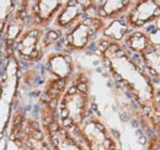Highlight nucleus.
<instances>
[{
	"label": "nucleus",
	"instance_id": "obj_10",
	"mask_svg": "<svg viewBox=\"0 0 160 150\" xmlns=\"http://www.w3.org/2000/svg\"><path fill=\"white\" fill-rule=\"evenodd\" d=\"M122 19L129 30H140L160 19V0H136Z\"/></svg>",
	"mask_w": 160,
	"mask_h": 150
},
{
	"label": "nucleus",
	"instance_id": "obj_13",
	"mask_svg": "<svg viewBox=\"0 0 160 150\" xmlns=\"http://www.w3.org/2000/svg\"><path fill=\"white\" fill-rule=\"evenodd\" d=\"M134 0H96L94 15L107 21L122 19L133 5Z\"/></svg>",
	"mask_w": 160,
	"mask_h": 150
},
{
	"label": "nucleus",
	"instance_id": "obj_9",
	"mask_svg": "<svg viewBox=\"0 0 160 150\" xmlns=\"http://www.w3.org/2000/svg\"><path fill=\"white\" fill-rule=\"evenodd\" d=\"M94 9L95 1L92 0H67L54 16L52 25L54 28L64 33L75 23L89 16Z\"/></svg>",
	"mask_w": 160,
	"mask_h": 150
},
{
	"label": "nucleus",
	"instance_id": "obj_3",
	"mask_svg": "<svg viewBox=\"0 0 160 150\" xmlns=\"http://www.w3.org/2000/svg\"><path fill=\"white\" fill-rule=\"evenodd\" d=\"M38 121L52 150H86L78 135L60 124L56 106L40 103Z\"/></svg>",
	"mask_w": 160,
	"mask_h": 150
},
{
	"label": "nucleus",
	"instance_id": "obj_14",
	"mask_svg": "<svg viewBox=\"0 0 160 150\" xmlns=\"http://www.w3.org/2000/svg\"><path fill=\"white\" fill-rule=\"evenodd\" d=\"M121 44L129 53L142 54L149 48L152 41L149 35L142 30H129V32L122 39Z\"/></svg>",
	"mask_w": 160,
	"mask_h": 150
},
{
	"label": "nucleus",
	"instance_id": "obj_12",
	"mask_svg": "<svg viewBox=\"0 0 160 150\" xmlns=\"http://www.w3.org/2000/svg\"><path fill=\"white\" fill-rule=\"evenodd\" d=\"M67 0H32L31 25L47 28Z\"/></svg>",
	"mask_w": 160,
	"mask_h": 150
},
{
	"label": "nucleus",
	"instance_id": "obj_16",
	"mask_svg": "<svg viewBox=\"0 0 160 150\" xmlns=\"http://www.w3.org/2000/svg\"><path fill=\"white\" fill-rule=\"evenodd\" d=\"M129 32V27L127 26V23L124 22L123 19H116L107 21L106 26L103 27L101 35L102 37L113 42H122V39L124 36Z\"/></svg>",
	"mask_w": 160,
	"mask_h": 150
},
{
	"label": "nucleus",
	"instance_id": "obj_2",
	"mask_svg": "<svg viewBox=\"0 0 160 150\" xmlns=\"http://www.w3.org/2000/svg\"><path fill=\"white\" fill-rule=\"evenodd\" d=\"M90 78L84 72H78L68 84L57 105L60 124L75 133L90 117Z\"/></svg>",
	"mask_w": 160,
	"mask_h": 150
},
{
	"label": "nucleus",
	"instance_id": "obj_6",
	"mask_svg": "<svg viewBox=\"0 0 160 150\" xmlns=\"http://www.w3.org/2000/svg\"><path fill=\"white\" fill-rule=\"evenodd\" d=\"M44 27L30 25L18 39L15 44V59L18 63L26 67H32L43 60L47 53L44 42Z\"/></svg>",
	"mask_w": 160,
	"mask_h": 150
},
{
	"label": "nucleus",
	"instance_id": "obj_4",
	"mask_svg": "<svg viewBox=\"0 0 160 150\" xmlns=\"http://www.w3.org/2000/svg\"><path fill=\"white\" fill-rule=\"evenodd\" d=\"M31 6L32 0H20L4 23L1 42L4 63H9L15 58V44L23 31L31 25Z\"/></svg>",
	"mask_w": 160,
	"mask_h": 150
},
{
	"label": "nucleus",
	"instance_id": "obj_11",
	"mask_svg": "<svg viewBox=\"0 0 160 150\" xmlns=\"http://www.w3.org/2000/svg\"><path fill=\"white\" fill-rule=\"evenodd\" d=\"M20 150H52L41 127L38 118L27 117Z\"/></svg>",
	"mask_w": 160,
	"mask_h": 150
},
{
	"label": "nucleus",
	"instance_id": "obj_5",
	"mask_svg": "<svg viewBox=\"0 0 160 150\" xmlns=\"http://www.w3.org/2000/svg\"><path fill=\"white\" fill-rule=\"evenodd\" d=\"M106 21L95 15H89L63 33L60 47L68 53L85 51L102 32Z\"/></svg>",
	"mask_w": 160,
	"mask_h": 150
},
{
	"label": "nucleus",
	"instance_id": "obj_7",
	"mask_svg": "<svg viewBox=\"0 0 160 150\" xmlns=\"http://www.w3.org/2000/svg\"><path fill=\"white\" fill-rule=\"evenodd\" d=\"M43 59L44 85L67 88L75 74V64L70 53L65 51H51L46 53Z\"/></svg>",
	"mask_w": 160,
	"mask_h": 150
},
{
	"label": "nucleus",
	"instance_id": "obj_1",
	"mask_svg": "<svg viewBox=\"0 0 160 150\" xmlns=\"http://www.w3.org/2000/svg\"><path fill=\"white\" fill-rule=\"evenodd\" d=\"M96 53L113 81L129 95L139 107L147 110L155 107L157 91L150 76L120 42L102 37L98 42Z\"/></svg>",
	"mask_w": 160,
	"mask_h": 150
},
{
	"label": "nucleus",
	"instance_id": "obj_17",
	"mask_svg": "<svg viewBox=\"0 0 160 150\" xmlns=\"http://www.w3.org/2000/svg\"><path fill=\"white\" fill-rule=\"evenodd\" d=\"M92 1H96V0H92Z\"/></svg>",
	"mask_w": 160,
	"mask_h": 150
},
{
	"label": "nucleus",
	"instance_id": "obj_8",
	"mask_svg": "<svg viewBox=\"0 0 160 150\" xmlns=\"http://www.w3.org/2000/svg\"><path fill=\"white\" fill-rule=\"evenodd\" d=\"M74 134L79 137L86 150H120L112 132L95 116H90Z\"/></svg>",
	"mask_w": 160,
	"mask_h": 150
},
{
	"label": "nucleus",
	"instance_id": "obj_15",
	"mask_svg": "<svg viewBox=\"0 0 160 150\" xmlns=\"http://www.w3.org/2000/svg\"><path fill=\"white\" fill-rule=\"evenodd\" d=\"M140 57L148 75L160 80V43H152Z\"/></svg>",
	"mask_w": 160,
	"mask_h": 150
}]
</instances>
